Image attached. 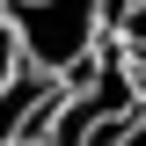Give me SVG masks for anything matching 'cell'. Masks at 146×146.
Masks as SVG:
<instances>
[{
	"label": "cell",
	"mask_w": 146,
	"mask_h": 146,
	"mask_svg": "<svg viewBox=\"0 0 146 146\" xmlns=\"http://www.w3.org/2000/svg\"><path fill=\"white\" fill-rule=\"evenodd\" d=\"M7 22H15V44H22V66L51 73H80L95 51L110 44V0H0Z\"/></svg>",
	"instance_id": "1"
},
{
	"label": "cell",
	"mask_w": 146,
	"mask_h": 146,
	"mask_svg": "<svg viewBox=\"0 0 146 146\" xmlns=\"http://www.w3.org/2000/svg\"><path fill=\"white\" fill-rule=\"evenodd\" d=\"M58 102V80L51 73L22 66L15 80H0V139H22V131H44V110Z\"/></svg>",
	"instance_id": "2"
},
{
	"label": "cell",
	"mask_w": 146,
	"mask_h": 146,
	"mask_svg": "<svg viewBox=\"0 0 146 146\" xmlns=\"http://www.w3.org/2000/svg\"><path fill=\"white\" fill-rule=\"evenodd\" d=\"M110 44L146 58V0H110Z\"/></svg>",
	"instance_id": "3"
},
{
	"label": "cell",
	"mask_w": 146,
	"mask_h": 146,
	"mask_svg": "<svg viewBox=\"0 0 146 146\" xmlns=\"http://www.w3.org/2000/svg\"><path fill=\"white\" fill-rule=\"evenodd\" d=\"M22 73V44H15V22H7V7H0V80H15Z\"/></svg>",
	"instance_id": "4"
},
{
	"label": "cell",
	"mask_w": 146,
	"mask_h": 146,
	"mask_svg": "<svg viewBox=\"0 0 146 146\" xmlns=\"http://www.w3.org/2000/svg\"><path fill=\"white\" fill-rule=\"evenodd\" d=\"M0 146H51L44 131H22V139H0Z\"/></svg>",
	"instance_id": "5"
}]
</instances>
